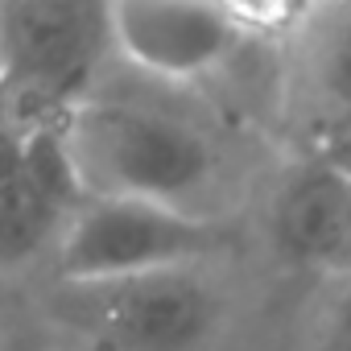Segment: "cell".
Segmentation results:
<instances>
[{"instance_id":"6da1fadb","label":"cell","mask_w":351,"mask_h":351,"mask_svg":"<svg viewBox=\"0 0 351 351\" xmlns=\"http://www.w3.org/2000/svg\"><path fill=\"white\" fill-rule=\"evenodd\" d=\"M54 128L83 199H136L195 211V195L215 178L211 141L157 108L83 99Z\"/></svg>"},{"instance_id":"7a4b0ae2","label":"cell","mask_w":351,"mask_h":351,"mask_svg":"<svg viewBox=\"0 0 351 351\" xmlns=\"http://www.w3.org/2000/svg\"><path fill=\"white\" fill-rule=\"evenodd\" d=\"M46 318L79 351H203L223 322V293L203 269L54 281Z\"/></svg>"},{"instance_id":"3957f363","label":"cell","mask_w":351,"mask_h":351,"mask_svg":"<svg viewBox=\"0 0 351 351\" xmlns=\"http://www.w3.org/2000/svg\"><path fill=\"white\" fill-rule=\"evenodd\" d=\"M108 5L79 0H5L0 5V91L54 128L75 112L108 54Z\"/></svg>"},{"instance_id":"277c9868","label":"cell","mask_w":351,"mask_h":351,"mask_svg":"<svg viewBox=\"0 0 351 351\" xmlns=\"http://www.w3.org/2000/svg\"><path fill=\"white\" fill-rule=\"evenodd\" d=\"M228 223L136 199H83L54 265V281H116L199 269L228 248Z\"/></svg>"},{"instance_id":"5b68a950","label":"cell","mask_w":351,"mask_h":351,"mask_svg":"<svg viewBox=\"0 0 351 351\" xmlns=\"http://www.w3.org/2000/svg\"><path fill=\"white\" fill-rule=\"evenodd\" d=\"M83 191L62 153L58 128H29L0 149V277L54 256Z\"/></svg>"},{"instance_id":"8992f818","label":"cell","mask_w":351,"mask_h":351,"mask_svg":"<svg viewBox=\"0 0 351 351\" xmlns=\"http://www.w3.org/2000/svg\"><path fill=\"white\" fill-rule=\"evenodd\" d=\"M240 42L244 38L228 5H165V0L108 5L112 54L165 83H191L219 71Z\"/></svg>"},{"instance_id":"52a82bcc","label":"cell","mask_w":351,"mask_h":351,"mask_svg":"<svg viewBox=\"0 0 351 351\" xmlns=\"http://www.w3.org/2000/svg\"><path fill=\"white\" fill-rule=\"evenodd\" d=\"M273 244L289 265L351 269V169L335 161L298 165L273 203Z\"/></svg>"},{"instance_id":"ba28073f","label":"cell","mask_w":351,"mask_h":351,"mask_svg":"<svg viewBox=\"0 0 351 351\" xmlns=\"http://www.w3.org/2000/svg\"><path fill=\"white\" fill-rule=\"evenodd\" d=\"M318 66H322L326 91H335L343 104H351V9L339 13V25H335V34L326 38Z\"/></svg>"},{"instance_id":"9c48e42d","label":"cell","mask_w":351,"mask_h":351,"mask_svg":"<svg viewBox=\"0 0 351 351\" xmlns=\"http://www.w3.org/2000/svg\"><path fill=\"white\" fill-rule=\"evenodd\" d=\"M322 351H351V269L322 314Z\"/></svg>"},{"instance_id":"30bf717a","label":"cell","mask_w":351,"mask_h":351,"mask_svg":"<svg viewBox=\"0 0 351 351\" xmlns=\"http://www.w3.org/2000/svg\"><path fill=\"white\" fill-rule=\"evenodd\" d=\"M0 347H5V326H0Z\"/></svg>"}]
</instances>
